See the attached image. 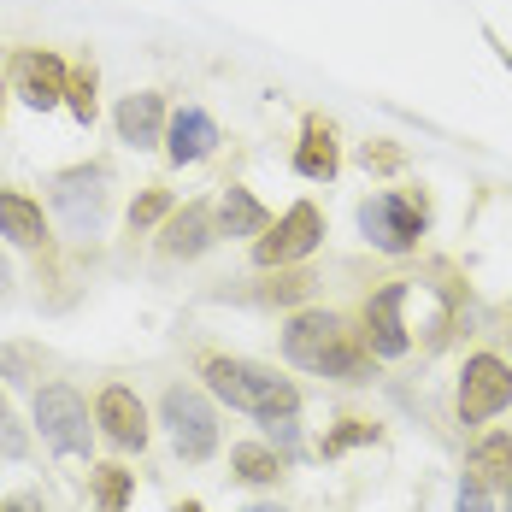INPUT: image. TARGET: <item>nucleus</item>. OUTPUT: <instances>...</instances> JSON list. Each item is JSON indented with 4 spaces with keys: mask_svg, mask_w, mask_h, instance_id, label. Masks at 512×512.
Returning <instances> with one entry per match:
<instances>
[{
    "mask_svg": "<svg viewBox=\"0 0 512 512\" xmlns=\"http://www.w3.org/2000/svg\"><path fill=\"white\" fill-rule=\"evenodd\" d=\"M36 430L53 454H89L95 442V424H89V401L65 383H48L36 389Z\"/></svg>",
    "mask_w": 512,
    "mask_h": 512,
    "instance_id": "6",
    "label": "nucleus"
},
{
    "mask_svg": "<svg viewBox=\"0 0 512 512\" xmlns=\"http://www.w3.org/2000/svg\"><path fill=\"white\" fill-rule=\"evenodd\" d=\"M95 89H101V77H95V65L83 59V65H71V83H65V112L89 130L95 124V112H101V101H95Z\"/></svg>",
    "mask_w": 512,
    "mask_h": 512,
    "instance_id": "21",
    "label": "nucleus"
},
{
    "mask_svg": "<svg viewBox=\"0 0 512 512\" xmlns=\"http://www.w3.org/2000/svg\"><path fill=\"white\" fill-rule=\"evenodd\" d=\"M0 236L12 248H48V218H42V201L18 195V189H0Z\"/></svg>",
    "mask_w": 512,
    "mask_h": 512,
    "instance_id": "16",
    "label": "nucleus"
},
{
    "mask_svg": "<svg viewBox=\"0 0 512 512\" xmlns=\"http://www.w3.org/2000/svg\"><path fill=\"white\" fill-rule=\"evenodd\" d=\"M165 124H171V112H165V95H159V89L124 95V101H118V112H112L118 142H124V148H136V154L165 142Z\"/></svg>",
    "mask_w": 512,
    "mask_h": 512,
    "instance_id": "13",
    "label": "nucleus"
},
{
    "mask_svg": "<svg viewBox=\"0 0 512 512\" xmlns=\"http://www.w3.org/2000/svg\"><path fill=\"white\" fill-rule=\"evenodd\" d=\"M0 512H42V501H36V495L24 489V495H12V501H6V507H0Z\"/></svg>",
    "mask_w": 512,
    "mask_h": 512,
    "instance_id": "26",
    "label": "nucleus"
},
{
    "mask_svg": "<svg viewBox=\"0 0 512 512\" xmlns=\"http://www.w3.org/2000/svg\"><path fill=\"white\" fill-rule=\"evenodd\" d=\"M295 171H301L307 183H336V171H342V142H336V124H330L324 112H307V118H301Z\"/></svg>",
    "mask_w": 512,
    "mask_h": 512,
    "instance_id": "14",
    "label": "nucleus"
},
{
    "mask_svg": "<svg viewBox=\"0 0 512 512\" xmlns=\"http://www.w3.org/2000/svg\"><path fill=\"white\" fill-rule=\"evenodd\" d=\"M407 295H412V283H407V277H395V283H383L377 295H365V301H359V342L371 348V359H401L412 348L407 318H401Z\"/></svg>",
    "mask_w": 512,
    "mask_h": 512,
    "instance_id": "7",
    "label": "nucleus"
},
{
    "mask_svg": "<svg viewBox=\"0 0 512 512\" xmlns=\"http://www.w3.org/2000/svg\"><path fill=\"white\" fill-rule=\"evenodd\" d=\"M465 483H477L483 495H489V489H512V430H495V436H483V442L471 448Z\"/></svg>",
    "mask_w": 512,
    "mask_h": 512,
    "instance_id": "18",
    "label": "nucleus"
},
{
    "mask_svg": "<svg viewBox=\"0 0 512 512\" xmlns=\"http://www.w3.org/2000/svg\"><path fill=\"white\" fill-rule=\"evenodd\" d=\"M0 424H6V401H0Z\"/></svg>",
    "mask_w": 512,
    "mask_h": 512,
    "instance_id": "31",
    "label": "nucleus"
},
{
    "mask_svg": "<svg viewBox=\"0 0 512 512\" xmlns=\"http://www.w3.org/2000/svg\"><path fill=\"white\" fill-rule=\"evenodd\" d=\"M206 389L236 412H254L259 424H277V418H301V389L289 377H277L271 365H254V359L236 354H206L201 359Z\"/></svg>",
    "mask_w": 512,
    "mask_h": 512,
    "instance_id": "2",
    "label": "nucleus"
},
{
    "mask_svg": "<svg viewBox=\"0 0 512 512\" xmlns=\"http://www.w3.org/2000/svg\"><path fill=\"white\" fill-rule=\"evenodd\" d=\"M371 436H377V424H371V418H342V430H336V436H324V448H318V454H324V460H336L342 448L371 442Z\"/></svg>",
    "mask_w": 512,
    "mask_h": 512,
    "instance_id": "23",
    "label": "nucleus"
},
{
    "mask_svg": "<svg viewBox=\"0 0 512 512\" xmlns=\"http://www.w3.org/2000/svg\"><path fill=\"white\" fill-rule=\"evenodd\" d=\"M454 512H495V507H489V495H483L477 483H460V501H454Z\"/></svg>",
    "mask_w": 512,
    "mask_h": 512,
    "instance_id": "25",
    "label": "nucleus"
},
{
    "mask_svg": "<svg viewBox=\"0 0 512 512\" xmlns=\"http://www.w3.org/2000/svg\"><path fill=\"white\" fill-rule=\"evenodd\" d=\"M89 489H95V507L101 512H124L130 495H136V471H124V465H95Z\"/></svg>",
    "mask_w": 512,
    "mask_h": 512,
    "instance_id": "20",
    "label": "nucleus"
},
{
    "mask_svg": "<svg viewBox=\"0 0 512 512\" xmlns=\"http://www.w3.org/2000/svg\"><path fill=\"white\" fill-rule=\"evenodd\" d=\"M171 512H206V507H201V501H177Z\"/></svg>",
    "mask_w": 512,
    "mask_h": 512,
    "instance_id": "28",
    "label": "nucleus"
},
{
    "mask_svg": "<svg viewBox=\"0 0 512 512\" xmlns=\"http://www.w3.org/2000/svg\"><path fill=\"white\" fill-rule=\"evenodd\" d=\"M53 212L71 236H95L106 218V165H65L53 177Z\"/></svg>",
    "mask_w": 512,
    "mask_h": 512,
    "instance_id": "9",
    "label": "nucleus"
},
{
    "mask_svg": "<svg viewBox=\"0 0 512 512\" xmlns=\"http://www.w3.org/2000/svg\"><path fill=\"white\" fill-rule=\"evenodd\" d=\"M507 512H512V489H507Z\"/></svg>",
    "mask_w": 512,
    "mask_h": 512,
    "instance_id": "32",
    "label": "nucleus"
},
{
    "mask_svg": "<svg viewBox=\"0 0 512 512\" xmlns=\"http://www.w3.org/2000/svg\"><path fill=\"white\" fill-rule=\"evenodd\" d=\"M283 359L312 377H336V383H371V348L359 342V330L342 312L307 307L283 324Z\"/></svg>",
    "mask_w": 512,
    "mask_h": 512,
    "instance_id": "1",
    "label": "nucleus"
},
{
    "mask_svg": "<svg viewBox=\"0 0 512 512\" xmlns=\"http://www.w3.org/2000/svg\"><path fill=\"white\" fill-rule=\"evenodd\" d=\"M507 348H512V330H507Z\"/></svg>",
    "mask_w": 512,
    "mask_h": 512,
    "instance_id": "33",
    "label": "nucleus"
},
{
    "mask_svg": "<svg viewBox=\"0 0 512 512\" xmlns=\"http://www.w3.org/2000/svg\"><path fill=\"white\" fill-rule=\"evenodd\" d=\"M95 424L106 430V442H118V448H148V407L136 401V389L130 383H106L101 395H95Z\"/></svg>",
    "mask_w": 512,
    "mask_h": 512,
    "instance_id": "12",
    "label": "nucleus"
},
{
    "mask_svg": "<svg viewBox=\"0 0 512 512\" xmlns=\"http://www.w3.org/2000/svg\"><path fill=\"white\" fill-rule=\"evenodd\" d=\"M460 424H489L512 407V365L501 354H471L460 371Z\"/></svg>",
    "mask_w": 512,
    "mask_h": 512,
    "instance_id": "8",
    "label": "nucleus"
},
{
    "mask_svg": "<svg viewBox=\"0 0 512 512\" xmlns=\"http://www.w3.org/2000/svg\"><path fill=\"white\" fill-rule=\"evenodd\" d=\"M218 242V218H212V206L206 201H183V206H171V218L159 224V254L165 259H201L206 248Z\"/></svg>",
    "mask_w": 512,
    "mask_h": 512,
    "instance_id": "11",
    "label": "nucleus"
},
{
    "mask_svg": "<svg viewBox=\"0 0 512 512\" xmlns=\"http://www.w3.org/2000/svg\"><path fill=\"white\" fill-rule=\"evenodd\" d=\"M212 218H218V236H265L271 230V212L259 201L254 189H242V183H224V195L212 206Z\"/></svg>",
    "mask_w": 512,
    "mask_h": 512,
    "instance_id": "17",
    "label": "nucleus"
},
{
    "mask_svg": "<svg viewBox=\"0 0 512 512\" xmlns=\"http://www.w3.org/2000/svg\"><path fill=\"white\" fill-rule=\"evenodd\" d=\"M230 465H236L242 483H277V477L289 471V460H283L277 448H265V442H236V448H230Z\"/></svg>",
    "mask_w": 512,
    "mask_h": 512,
    "instance_id": "19",
    "label": "nucleus"
},
{
    "mask_svg": "<svg viewBox=\"0 0 512 512\" xmlns=\"http://www.w3.org/2000/svg\"><path fill=\"white\" fill-rule=\"evenodd\" d=\"M248 512H283V507H248Z\"/></svg>",
    "mask_w": 512,
    "mask_h": 512,
    "instance_id": "30",
    "label": "nucleus"
},
{
    "mask_svg": "<svg viewBox=\"0 0 512 512\" xmlns=\"http://www.w3.org/2000/svg\"><path fill=\"white\" fill-rule=\"evenodd\" d=\"M159 418H165V430H171V442H177V460L201 465L212 460V448H218V412L206 401L201 389H165V401H159Z\"/></svg>",
    "mask_w": 512,
    "mask_h": 512,
    "instance_id": "4",
    "label": "nucleus"
},
{
    "mask_svg": "<svg viewBox=\"0 0 512 512\" xmlns=\"http://www.w3.org/2000/svg\"><path fill=\"white\" fill-rule=\"evenodd\" d=\"M424 224H430L424 201H412L401 189H383V195H365V201H359V236H365L377 254H395V259L418 254Z\"/></svg>",
    "mask_w": 512,
    "mask_h": 512,
    "instance_id": "3",
    "label": "nucleus"
},
{
    "mask_svg": "<svg viewBox=\"0 0 512 512\" xmlns=\"http://www.w3.org/2000/svg\"><path fill=\"white\" fill-rule=\"evenodd\" d=\"M359 165H365V171H401L407 154H401V148H389V142H365V148H359Z\"/></svg>",
    "mask_w": 512,
    "mask_h": 512,
    "instance_id": "24",
    "label": "nucleus"
},
{
    "mask_svg": "<svg viewBox=\"0 0 512 512\" xmlns=\"http://www.w3.org/2000/svg\"><path fill=\"white\" fill-rule=\"evenodd\" d=\"M212 148H218L212 112H201V106H177L171 124H165V159H171V165H201Z\"/></svg>",
    "mask_w": 512,
    "mask_h": 512,
    "instance_id": "15",
    "label": "nucleus"
},
{
    "mask_svg": "<svg viewBox=\"0 0 512 512\" xmlns=\"http://www.w3.org/2000/svg\"><path fill=\"white\" fill-rule=\"evenodd\" d=\"M483 36H489V48L501 53V65H507V71H512V48H501V36H495V30H483Z\"/></svg>",
    "mask_w": 512,
    "mask_h": 512,
    "instance_id": "27",
    "label": "nucleus"
},
{
    "mask_svg": "<svg viewBox=\"0 0 512 512\" xmlns=\"http://www.w3.org/2000/svg\"><path fill=\"white\" fill-rule=\"evenodd\" d=\"M318 242H324V212L312 201H295L265 236H254V265L259 271H283L295 259L318 254Z\"/></svg>",
    "mask_w": 512,
    "mask_h": 512,
    "instance_id": "5",
    "label": "nucleus"
},
{
    "mask_svg": "<svg viewBox=\"0 0 512 512\" xmlns=\"http://www.w3.org/2000/svg\"><path fill=\"white\" fill-rule=\"evenodd\" d=\"M0 112H6V77H0Z\"/></svg>",
    "mask_w": 512,
    "mask_h": 512,
    "instance_id": "29",
    "label": "nucleus"
},
{
    "mask_svg": "<svg viewBox=\"0 0 512 512\" xmlns=\"http://www.w3.org/2000/svg\"><path fill=\"white\" fill-rule=\"evenodd\" d=\"M171 189H159V183H148L136 201H130V230H154V224H165L171 218Z\"/></svg>",
    "mask_w": 512,
    "mask_h": 512,
    "instance_id": "22",
    "label": "nucleus"
},
{
    "mask_svg": "<svg viewBox=\"0 0 512 512\" xmlns=\"http://www.w3.org/2000/svg\"><path fill=\"white\" fill-rule=\"evenodd\" d=\"M6 83H12V95L24 106H36V112H53V106H65V83H71V65L48 48H12L6 59Z\"/></svg>",
    "mask_w": 512,
    "mask_h": 512,
    "instance_id": "10",
    "label": "nucleus"
}]
</instances>
